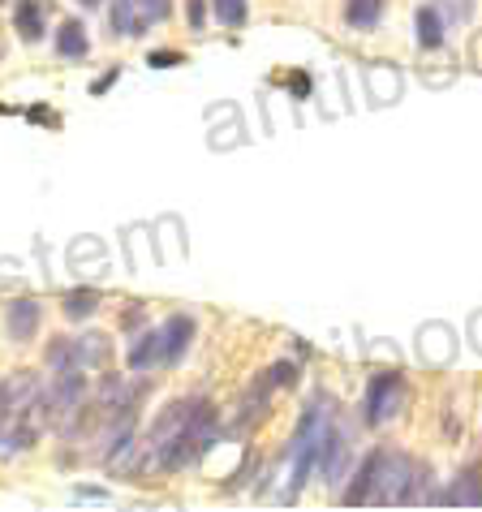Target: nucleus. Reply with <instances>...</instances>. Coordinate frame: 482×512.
Instances as JSON below:
<instances>
[{
	"instance_id": "obj_19",
	"label": "nucleus",
	"mask_w": 482,
	"mask_h": 512,
	"mask_svg": "<svg viewBox=\"0 0 482 512\" xmlns=\"http://www.w3.org/2000/svg\"><path fill=\"white\" fill-rule=\"evenodd\" d=\"M147 65L151 69H173V65H186V56H181V52H151Z\"/></svg>"
},
{
	"instance_id": "obj_6",
	"label": "nucleus",
	"mask_w": 482,
	"mask_h": 512,
	"mask_svg": "<svg viewBox=\"0 0 482 512\" xmlns=\"http://www.w3.org/2000/svg\"><path fill=\"white\" fill-rule=\"evenodd\" d=\"M160 340H164V362H177L181 353L190 349V340H194V319H190V315H173V319H164Z\"/></svg>"
},
{
	"instance_id": "obj_23",
	"label": "nucleus",
	"mask_w": 482,
	"mask_h": 512,
	"mask_svg": "<svg viewBox=\"0 0 482 512\" xmlns=\"http://www.w3.org/2000/svg\"><path fill=\"white\" fill-rule=\"evenodd\" d=\"M289 91H293L297 99H306V95H310V78H306V74H293V78H289Z\"/></svg>"
},
{
	"instance_id": "obj_22",
	"label": "nucleus",
	"mask_w": 482,
	"mask_h": 512,
	"mask_svg": "<svg viewBox=\"0 0 482 512\" xmlns=\"http://www.w3.org/2000/svg\"><path fill=\"white\" fill-rule=\"evenodd\" d=\"M117 78H121V69H108V74H99V78L91 82V95H104V91H108Z\"/></svg>"
},
{
	"instance_id": "obj_5",
	"label": "nucleus",
	"mask_w": 482,
	"mask_h": 512,
	"mask_svg": "<svg viewBox=\"0 0 482 512\" xmlns=\"http://www.w3.org/2000/svg\"><path fill=\"white\" fill-rule=\"evenodd\" d=\"M379 461H384V448L366 452V461L358 465L349 491H345V504H375V482H379Z\"/></svg>"
},
{
	"instance_id": "obj_3",
	"label": "nucleus",
	"mask_w": 482,
	"mask_h": 512,
	"mask_svg": "<svg viewBox=\"0 0 482 512\" xmlns=\"http://www.w3.org/2000/svg\"><path fill=\"white\" fill-rule=\"evenodd\" d=\"M401 396H405V383L396 371H384L371 379V388H366V422L371 426H384L388 418H396V409H401Z\"/></svg>"
},
{
	"instance_id": "obj_2",
	"label": "nucleus",
	"mask_w": 482,
	"mask_h": 512,
	"mask_svg": "<svg viewBox=\"0 0 482 512\" xmlns=\"http://www.w3.org/2000/svg\"><path fill=\"white\" fill-rule=\"evenodd\" d=\"M211 439H216V409H211V401H190V414H186V422H181L177 439L168 444L160 469H186V465H194L211 448Z\"/></svg>"
},
{
	"instance_id": "obj_11",
	"label": "nucleus",
	"mask_w": 482,
	"mask_h": 512,
	"mask_svg": "<svg viewBox=\"0 0 482 512\" xmlns=\"http://www.w3.org/2000/svg\"><path fill=\"white\" fill-rule=\"evenodd\" d=\"M56 52H61L65 61H82V56L91 52L87 31H82V22H65L61 31H56Z\"/></svg>"
},
{
	"instance_id": "obj_8",
	"label": "nucleus",
	"mask_w": 482,
	"mask_h": 512,
	"mask_svg": "<svg viewBox=\"0 0 482 512\" xmlns=\"http://www.w3.org/2000/svg\"><path fill=\"white\" fill-rule=\"evenodd\" d=\"M5 327H9L13 340H31L35 327H39V302H31V297H18V302H9Z\"/></svg>"
},
{
	"instance_id": "obj_18",
	"label": "nucleus",
	"mask_w": 482,
	"mask_h": 512,
	"mask_svg": "<svg viewBox=\"0 0 482 512\" xmlns=\"http://www.w3.org/2000/svg\"><path fill=\"white\" fill-rule=\"evenodd\" d=\"M267 379H272V388H289V383L297 379V366L293 362H276L272 371H267Z\"/></svg>"
},
{
	"instance_id": "obj_24",
	"label": "nucleus",
	"mask_w": 482,
	"mask_h": 512,
	"mask_svg": "<svg viewBox=\"0 0 482 512\" xmlns=\"http://www.w3.org/2000/svg\"><path fill=\"white\" fill-rule=\"evenodd\" d=\"M26 117H31V121H56L48 108H31V112H26Z\"/></svg>"
},
{
	"instance_id": "obj_13",
	"label": "nucleus",
	"mask_w": 482,
	"mask_h": 512,
	"mask_svg": "<svg viewBox=\"0 0 482 512\" xmlns=\"http://www.w3.org/2000/svg\"><path fill=\"white\" fill-rule=\"evenodd\" d=\"M155 362H164V340H160V332H143L138 345L130 349V366L134 371H151Z\"/></svg>"
},
{
	"instance_id": "obj_1",
	"label": "nucleus",
	"mask_w": 482,
	"mask_h": 512,
	"mask_svg": "<svg viewBox=\"0 0 482 512\" xmlns=\"http://www.w3.org/2000/svg\"><path fill=\"white\" fill-rule=\"evenodd\" d=\"M328 426H332L328 401H323V396H315V401L306 405L302 422H297L293 439H289V457H293V487H289V500H293V495L306 487L310 469L319 465V444H323V435H328Z\"/></svg>"
},
{
	"instance_id": "obj_25",
	"label": "nucleus",
	"mask_w": 482,
	"mask_h": 512,
	"mask_svg": "<svg viewBox=\"0 0 482 512\" xmlns=\"http://www.w3.org/2000/svg\"><path fill=\"white\" fill-rule=\"evenodd\" d=\"M82 5H99V0H82Z\"/></svg>"
},
{
	"instance_id": "obj_20",
	"label": "nucleus",
	"mask_w": 482,
	"mask_h": 512,
	"mask_svg": "<svg viewBox=\"0 0 482 512\" xmlns=\"http://www.w3.org/2000/svg\"><path fill=\"white\" fill-rule=\"evenodd\" d=\"M13 396H18V388H13V383H0V422H9V414H13Z\"/></svg>"
},
{
	"instance_id": "obj_7",
	"label": "nucleus",
	"mask_w": 482,
	"mask_h": 512,
	"mask_svg": "<svg viewBox=\"0 0 482 512\" xmlns=\"http://www.w3.org/2000/svg\"><path fill=\"white\" fill-rule=\"evenodd\" d=\"M108 22H112V31H117L121 39H134V35H143V31H147L143 5H138V0H112Z\"/></svg>"
},
{
	"instance_id": "obj_21",
	"label": "nucleus",
	"mask_w": 482,
	"mask_h": 512,
	"mask_svg": "<svg viewBox=\"0 0 482 512\" xmlns=\"http://www.w3.org/2000/svg\"><path fill=\"white\" fill-rule=\"evenodd\" d=\"M203 22H207V0H190V26L203 31Z\"/></svg>"
},
{
	"instance_id": "obj_4",
	"label": "nucleus",
	"mask_w": 482,
	"mask_h": 512,
	"mask_svg": "<svg viewBox=\"0 0 482 512\" xmlns=\"http://www.w3.org/2000/svg\"><path fill=\"white\" fill-rule=\"evenodd\" d=\"M345 465H349V435L340 431V426H328V435H323V444H319V474H323V482H340Z\"/></svg>"
},
{
	"instance_id": "obj_14",
	"label": "nucleus",
	"mask_w": 482,
	"mask_h": 512,
	"mask_svg": "<svg viewBox=\"0 0 482 512\" xmlns=\"http://www.w3.org/2000/svg\"><path fill=\"white\" fill-rule=\"evenodd\" d=\"M444 44V22H439V13L431 5L418 9V48H439Z\"/></svg>"
},
{
	"instance_id": "obj_12",
	"label": "nucleus",
	"mask_w": 482,
	"mask_h": 512,
	"mask_svg": "<svg viewBox=\"0 0 482 512\" xmlns=\"http://www.w3.org/2000/svg\"><path fill=\"white\" fill-rule=\"evenodd\" d=\"M444 504H482V465H470L457 478V487L444 495Z\"/></svg>"
},
{
	"instance_id": "obj_16",
	"label": "nucleus",
	"mask_w": 482,
	"mask_h": 512,
	"mask_svg": "<svg viewBox=\"0 0 482 512\" xmlns=\"http://www.w3.org/2000/svg\"><path fill=\"white\" fill-rule=\"evenodd\" d=\"M216 5V22H224V26H246V0H211Z\"/></svg>"
},
{
	"instance_id": "obj_15",
	"label": "nucleus",
	"mask_w": 482,
	"mask_h": 512,
	"mask_svg": "<svg viewBox=\"0 0 482 512\" xmlns=\"http://www.w3.org/2000/svg\"><path fill=\"white\" fill-rule=\"evenodd\" d=\"M95 306H99V293L95 289H78V293L65 297V315L69 319H87V315H95Z\"/></svg>"
},
{
	"instance_id": "obj_17",
	"label": "nucleus",
	"mask_w": 482,
	"mask_h": 512,
	"mask_svg": "<svg viewBox=\"0 0 482 512\" xmlns=\"http://www.w3.org/2000/svg\"><path fill=\"white\" fill-rule=\"evenodd\" d=\"M143 5V22L155 26V22H164L168 13H173V0H138Z\"/></svg>"
},
{
	"instance_id": "obj_9",
	"label": "nucleus",
	"mask_w": 482,
	"mask_h": 512,
	"mask_svg": "<svg viewBox=\"0 0 482 512\" xmlns=\"http://www.w3.org/2000/svg\"><path fill=\"white\" fill-rule=\"evenodd\" d=\"M13 26H18V35L26 44H35V39L44 35V5H39V0H18V5H13Z\"/></svg>"
},
{
	"instance_id": "obj_10",
	"label": "nucleus",
	"mask_w": 482,
	"mask_h": 512,
	"mask_svg": "<svg viewBox=\"0 0 482 512\" xmlns=\"http://www.w3.org/2000/svg\"><path fill=\"white\" fill-rule=\"evenodd\" d=\"M384 18V0H345V22L353 31H371Z\"/></svg>"
}]
</instances>
